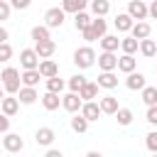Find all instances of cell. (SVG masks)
<instances>
[{
  "label": "cell",
  "mask_w": 157,
  "mask_h": 157,
  "mask_svg": "<svg viewBox=\"0 0 157 157\" xmlns=\"http://www.w3.org/2000/svg\"><path fill=\"white\" fill-rule=\"evenodd\" d=\"M0 81H2V88H5L7 96H17L22 81H20V71H17L15 66H5L2 74H0Z\"/></svg>",
  "instance_id": "6da1fadb"
},
{
  "label": "cell",
  "mask_w": 157,
  "mask_h": 157,
  "mask_svg": "<svg viewBox=\"0 0 157 157\" xmlns=\"http://www.w3.org/2000/svg\"><path fill=\"white\" fill-rule=\"evenodd\" d=\"M74 64L78 66V69H88V66H93L96 64V52H93V47H78L76 52H74Z\"/></svg>",
  "instance_id": "7a4b0ae2"
},
{
  "label": "cell",
  "mask_w": 157,
  "mask_h": 157,
  "mask_svg": "<svg viewBox=\"0 0 157 157\" xmlns=\"http://www.w3.org/2000/svg\"><path fill=\"white\" fill-rule=\"evenodd\" d=\"M64 17H66V12H64L61 7H49L47 15H44V25H47L49 29L61 27V25H64Z\"/></svg>",
  "instance_id": "3957f363"
},
{
  "label": "cell",
  "mask_w": 157,
  "mask_h": 157,
  "mask_svg": "<svg viewBox=\"0 0 157 157\" xmlns=\"http://www.w3.org/2000/svg\"><path fill=\"white\" fill-rule=\"evenodd\" d=\"M96 59H98V69H101V71H115V69H118V56H115V52H101Z\"/></svg>",
  "instance_id": "277c9868"
},
{
  "label": "cell",
  "mask_w": 157,
  "mask_h": 157,
  "mask_svg": "<svg viewBox=\"0 0 157 157\" xmlns=\"http://www.w3.org/2000/svg\"><path fill=\"white\" fill-rule=\"evenodd\" d=\"M2 147L7 150V152H22V147H25V140L17 135V132H5V137H2Z\"/></svg>",
  "instance_id": "5b68a950"
},
{
  "label": "cell",
  "mask_w": 157,
  "mask_h": 157,
  "mask_svg": "<svg viewBox=\"0 0 157 157\" xmlns=\"http://www.w3.org/2000/svg\"><path fill=\"white\" fill-rule=\"evenodd\" d=\"M128 15L132 17V20H147V2L145 0H130L128 2Z\"/></svg>",
  "instance_id": "8992f818"
},
{
  "label": "cell",
  "mask_w": 157,
  "mask_h": 157,
  "mask_svg": "<svg viewBox=\"0 0 157 157\" xmlns=\"http://www.w3.org/2000/svg\"><path fill=\"white\" fill-rule=\"evenodd\" d=\"M61 105H64V110H69V113H78V110H81V105H83V101H81V96H78V93L69 91L66 96H61Z\"/></svg>",
  "instance_id": "52a82bcc"
},
{
  "label": "cell",
  "mask_w": 157,
  "mask_h": 157,
  "mask_svg": "<svg viewBox=\"0 0 157 157\" xmlns=\"http://www.w3.org/2000/svg\"><path fill=\"white\" fill-rule=\"evenodd\" d=\"M39 61H42V59L37 56L34 49H22V52H20V66H22V69H37Z\"/></svg>",
  "instance_id": "ba28073f"
},
{
  "label": "cell",
  "mask_w": 157,
  "mask_h": 157,
  "mask_svg": "<svg viewBox=\"0 0 157 157\" xmlns=\"http://www.w3.org/2000/svg\"><path fill=\"white\" fill-rule=\"evenodd\" d=\"M34 52L39 59H52V54L56 52V42L54 39H44V42H37L34 44Z\"/></svg>",
  "instance_id": "9c48e42d"
},
{
  "label": "cell",
  "mask_w": 157,
  "mask_h": 157,
  "mask_svg": "<svg viewBox=\"0 0 157 157\" xmlns=\"http://www.w3.org/2000/svg\"><path fill=\"white\" fill-rule=\"evenodd\" d=\"M37 71L42 74V78H52V76H59V64L54 59H42Z\"/></svg>",
  "instance_id": "30bf717a"
},
{
  "label": "cell",
  "mask_w": 157,
  "mask_h": 157,
  "mask_svg": "<svg viewBox=\"0 0 157 157\" xmlns=\"http://www.w3.org/2000/svg\"><path fill=\"white\" fill-rule=\"evenodd\" d=\"M88 123H93V120H98V115H101V105L96 103V101H83V105H81V110H78Z\"/></svg>",
  "instance_id": "8fae6325"
},
{
  "label": "cell",
  "mask_w": 157,
  "mask_h": 157,
  "mask_svg": "<svg viewBox=\"0 0 157 157\" xmlns=\"http://www.w3.org/2000/svg\"><path fill=\"white\" fill-rule=\"evenodd\" d=\"M152 34V27H150V22H145V20H140V22H135L132 27H130V37H135L137 42L140 39H147Z\"/></svg>",
  "instance_id": "7c38bea8"
},
{
  "label": "cell",
  "mask_w": 157,
  "mask_h": 157,
  "mask_svg": "<svg viewBox=\"0 0 157 157\" xmlns=\"http://www.w3.org/2000/svg\"><path fill=\"white\" fill-rule=\"evenodd\" d=\"M125 86H128L130 91H142V88L147 86L145 74H140V71H130V74H128V78H125Z\"/></svg>",
  "instance_id": "4fadbf2b"
},
{
  "label": "cell",
  "mask_w": 157,
  "mask_h": 157,
  "mask_svg": "<svg viewBox=\"0 0 157 157\" xmlns=\"http://www.w3.org/2000/svg\"><path fill=\"white\" fill-rule=\"evenodd\" d=\"M0 110H2V115L12 118V115L20 110V101H17V96H5V98L0 101Z\"/></svg>",
  "instance_id": "5bb4252c"
},
{
  "label": "cell",
  "mask_w": 157,
  "mask_h": 157,
  "mask_svg": "<svg viewBox=\"0 0 157 157\" xmlns=\"http://www.w3.org/2000/svg\"><path fill=\"white\" fill-rule=\"evenodd\" d=\"M98 105H101V113H105V115H115V110L120 108V105H118V98L110 96V93H108V96H101V98H98Z\"/></svg>",
  "instance_id": "9a60e30c"
},
{
  "label": "cell",
  "mask_w": 157,
  "mask_h": 157,
  "mask_svg": "<svg viewBox=\"0 0 157 157\" xmlns=\"http://www.w3.org/2000/svg\"><path fill=\"white\" fill-rule=\"evenodd\" d=\"M54 137H56L54 128H39V130L34 132V140H37V145H42V147H49V145L54 142Z\"/></svg>",
  "instance_id": "2e32d148"
},
{
  "label": "cell",
  "mask_w": 157,
  "mask_h": 157,
  "mask_svg": "<svg viewBox=\"0 0 157 157\" xmlns=\"http://www.w3.org/2000/svg\"><path fill=\"white\" fill-rule=\"evenodd\" d=\"M37 98H39V96H37V91H34L32 86H20V91H17V101H20L22 105H32Z\"/></svg>",
  "instance_id": "e0dca14e"
},
{
  "label": "cell",
  "mask_w": 157,
  "mask_h": 157,
  "mask_svg": "<svg viewBox=\"0 0 157 157\" xmlns=\"http://www.w3.org/2000/svg\"><path fill=\"white\" fill-rule=\"evenodd\" d=\"M96 83H98V88H108V91H110V88L118 86V76H115L113 71H101Z\"/></svg>",
  "instance_id": "ac0fdd59"
},
{
  "label": "cell",
  "mask_w": 157,
  "mask_h": 157,
  "mask_svg": "<svg viewBox=\"0 0 157 157\" xmlns=\"http://www.w3.org/2000/svg\"><path fill=\"white\" fill-rule=\"evenodd\" d=\"M113 22H115V29H118V32H130V27L135 25V20H132L128 12H118Z\"/></svg>",
  "instance_id": "d6986e66"
},
{
  "label": "cell",
  "mask_w": 157,
  "mask_h": 157,
  "mask_svg": "<svg viewBox=\"0 0 157 157\" xmlns=\"http://www.w3.org/2000/svg\"><path fill=\"white\" fill-rule=\"evenodd\" d=\"M135 66H137V59H135L132 54H123V56H118V71L130 74V71H135Z\"/></svg>",
  "instance_id": "ffe728a7"
},
{
  "label": "cell",
  "mask_w": 157,
  "mask_h": 157,
  "mask_svg": "<svg viewBox=\"0 0 157 157\" xmlns=\"http://www.w3.org/2000/svg\"><path fill=\"white\" fill-rule=\"evenodd\" d=\"M39 78H42V74L37 71V69H25L22 74H20V81H22V86H37L39 83Z\"/></svg>",
  "instance_id": "44dd1931"
},
{
  "label": "cell",
  "mask_w": 157,
  "mask_h": 157,
  "mask_svg": "<svg viewBox=\"0 0 157 157\" xmlns=\"http://www.w3.org/2000/svg\"><path fill=\"white\" fill-rule=\"evenodd\" d=\"M78 96H81V101H96V98H98V83H93V81H86V83L81 86Z\"/></svg>",
  "instance_id": "7402d4cb"
},
{
  "label": "cell",
  "mask_w": 157,
  "mask_h": 157,
  "mask_svg": "<svg viewBox=\"0 0 157 157\" xmlns=\"http://www.w3.org/2000/svg\"><path fill=\"white\" fill-rule=\"evenodd\" d=\"M98 42H101V49H103V52H118V47H120L118 34H103Z\"/></svg>",
  "instance_id": "603a6c76"
},
{
  "label": "cell",
  "mask_w": 157,
  "mask_h": 157,
  "mask_svg": "<svg viewBox=\"0 0 157 157\" xmlns=\"http://www.w3.org/2000/svg\"><path fill=\"white\" fill-rule=\"evenodd\" d=\"M88 5H91V12L96 17H105L110 12V2L108 0H88Z\"/></svg>",
  "instance_id": "cb8c5ba5"
},
{
  "label": "cell",
  "mask_w": 157,
  "mask_h": 157,
  "mask_svg": "<svg viewBox=\"0 0 157 157\" xmlns=\"http://www.w3.org/2000/svg\"><path fill=\"white\" fill-rule=\"evenodd\" d=\"M86 5H88V0H61V10L64 12H71V15L86 10Z\"/></svg>",
  "instance_id": "d4e9b609"
},
{
  "label": "cell",
  "mask_w": 157,
  "mask_h": 157,
  "mask_svg": "<svg viewBox=\"0 0 157 157\" xmlns=\"http://www.w3.org/2000/svg\"><path fill=\"white\" fill-rule=\"evenodd\" d=\"M137 49H140V54H142V56L152 59V56L157 54V42H155V39H150V37H147V39H140V47H137Z\"/></svg>",
  "instance_id": "484cf974"
},
{
  "label": "cell",
  "mask_w": 157,
  "mask_h": 157,
  "mask_svg": "<svg viewBox=\"0 0 157 157\" xmlns=\"http://www.w3.org/2000/svg\"><path fill=\"white\" fill-rule=\"evenodd\" d=\"M59 103H61V96H59V93L47 91V93L42 96V105H44V110H56V108H59Z\"/></svg>",
  "instance_id": "4316f807"
},
{
  "label": "cell",
  "mask_w": 157,
  "mask_h": 157,
  "mask_svg": "<svg viewBox=\"0 0 157 157\" xmlns=\"http://www.w3.org/2000/svg\"><path fill=\"white\" fill-rule=\"evenodd\" d=\"M29 37L34 39V44H37V42H44V39H52V37H49V27H47V25H37V27H32Z\"/></svg>",
  "instance_id": "83f0119b"
},
{
  "label": "cell",
  "mask_w": 157,
  "mask_h": 157,
  "mask_svg": "<svg viewBox=\"0 0 157 157\" xmlns=\"http://www.w3.org/2000/svg\"><path fill=\"white\" fill-rule=\"evenodd\" d=\"M74 25H76V29H78V32H81V29H86V27H91V15H88L86 10L76 12V15H74Z\"/></svg>",
  "instance_id": "f1b7e54d"
},
{
  "label": "cell",
  "mask_w": 157,
  "mask_h": 157,
  "mask_svg": "<svg viewBox=\"0 0 157 157\" xmlns=\"http://www.w3.org/2000/svg\"><path fill=\"white\" fill-rule=\"evenodd\" d=\"M137 47H140V42H137L135 37H123V39H120V49H123V54H135Z\"/></svg>",
  "instance_id": "f546056e"
},
{
  "label": "cell",
  "mask_w": 157,
  "mask_h": 157,
  "mask_svg": "<svg viewBox=\"0 0 157 157\" xmlns=\"http://www.w3.org/2000/svg\"><path fill=\"white\" fill-rule=\"evenodd\" d=\"M71 130H74V132H86V130H88V120H86L81 113H74V118H71Z\"/></svg>",
  "instance_id": "4dcf8cb0"
},
{
  "label": "cell",
  "mask_w": 157,
  "mask_h": 157,
  "mask_svg": "<svg viewBox=\"0 0 157 157\" xmlns=\"http://www.w3.org/2000/svg\"><path fill=\"white\" fill-rule=\"evenodd\" d=\"M142 103L150 108V105H157V88L155 86H145L142 88Z\"/></svg>",
  "instance_id": "1f68e13d"
},
{
  "label": "cell",
  "mask_w": 157,
  "mask_h": 157,
  "mask_svg": "<svg viewBox=\"0 0 157 157\" xmlns=\"http://www.w3.org/2000/svg\"><path fill=\"white\" fill-rule=\"evenodd\" d=\"M91 29H93V34L101 39L103 34H105V29H108V25H105V20L103 17H91Z\"/></svg>",
  "instance_id": "d6a6232c"
},
{
  "label": "cell",
  "mask_w": 157,
  "mask_h": 157,
  "mask_svg": "<svg viewBox=\"0 0 157 157\" xmlns=\"http://www.w3.org/2000/svg\"><path fill=\"white\" fill-rule=\"evenodd\" d=\"M115 120H118V125H123V128L130 125V123H132V110H130V108H118V110H115Z\"/></svg>",
  "instance_id": "836d02e7"
},
{
  "label": "cell",
  "mask_w": 157,
  "mask_h": 157,
  "mask_svg": "<svg viewBox=\"0 0 157 157\" xmlns=\"http://www.w3.org/2000/svg\"><path fill=\"white\" fill-rule=\"evenodd\" d=\"M83 83H86V76H83V74H74V76H71V78L66 81V86H69V91H74V93H78Z\"/></svg>",
  "instance_id": "e575fe53"
},
{
  "label": "cell",
  "mask_w": 157,
  "mask_h": 157,
  "mask_svg": "<svg viewBox=\"0 0 157 157\" xmlns=\"http://www.w3.org/2000/svg\"><path fill=\"white\" fill-rule=\"evenodd\" d=\"M64 78H59V76H52V78H47V91H52V93H61L64 91Z\"/></svg>",
  "instance_id": "d590c367"
},
{
  "label": "cell",
  "mask_w": 157,
  "mask_h": 157,
  "mask_svg": "<svg viewBox=\"0 0 157 157\" xmlns=\"http://www.w3.org/2000/svg\"><path fill=\"white\" fill-rule=\"evenodd\" d=\"M10 59H12V47H10L7 42H2V44H0V61L5 64V61H10Z\"/></svg>",
  "instance_id": "8d00e7d4"
},
{
  "label": "cell",
  "mask_w": 157,
  "mask_h": 157,
  "mask_svg": "<svg viewBox=\"0 0 157 157\" xmlns=\"http://www.w3.org/2000/svg\"><path fill=\"white\" fill-rule=\"evenodd\" d=\"M145 145H147L150 152H157V130H152V132L145 137Z\"/></svg>",
  "instance_id": "74e56055"
},
{
  "label": "cell",
  "mask_w": 157,
  "mask_h": 157,
  "mask_svg": "<svg viewBox=\"0 0 157 157\" xmlns=\"http://www.w3.org/2000/svg\"><path fill=\"white\" fill-rule=\"evenodd\" d=\"M10 12H12L10 2L7 0H0V20H10Z\"/></svg>",
  "instance_id": "f35d334b"
},
{
  "label": "cell",
  "mask_w": 157,
  "mask_h": 157,
  "mask_svg": "<svg viewBox=\"0 0 157 157\" xmlns=\"http://www.w3.org/2000/svg\"><path fill=\"white\" fill-rule=\"evenodd\" d=\"M145 120H147L150 125H157V105H150V108H147V115H145Z\"/></svg>",
  "instance_id": "ab89813d"
},
{
  "label": "cell",
  "mask_w": 157,
  "mask_h": 157,
  "mask_svg": "<svg viewBox=\"0 0 157 157\" xmlns=\"http://www.w3.org/2000/svg\"><path fill=\"white\" fill-rule=\"evenodd\" d=\"M7 2H10V7H15V10H27L32 0H7Z\"/></svg>",
  "instance_id": "60d3db41"
},
{
  "label": "cell",
  "mask_w": 157,
  "mask_h": 157,
  "mask_svg": "<svg viewBox=\"0 0 157 157\" xmlns=\"http://www.w3.org/2000/svg\"><path fill=\"white\" fill-rule=\"evenodd\" d=\"M147 17L157 20V0H150V5H147Z\"/></svg>",
  "instance_id": "b9f144b4"
},
{
  "label": "cell",
  "mask_w": 157,
  "mask_h": 157,
  "mask_svg": "<svg viewBox=\"0 0 157 157\" xmlns=\"http://www.w3.org/2000/svg\"><path fill=\"white\" fill-rule=\"evenodd\" d=\"M81 34H83V39H86V42H96V39H98V37L93 34V29H91V27H86V29H81Z\"/></svg>",
  "instance_id": "7bdbcfd3"
},
{
  "label": "cell",
  "mask_w": 157,
  "mask_h": 157,
  "mask_svg": "<svg viewBox=\"0 0 157 157\" xmlns=\"http://www.w3.org/2000/svg\"><path fill=\"white\" fill-rule=\"evenodd\" d=\"M7 130H10V118L0 113V132H7Z\"/></svg>",
  "instance_id": "ee69618b"
},
{
  "label": "cell",
  "mask_w": 157,
  "mask_h": 157,
  "mask_svg": "<svg viewBox=\"0 0 157 157\" xmlns=\"http://www.w3.org/2000/svg\"><path fill=\"white\" fill-rule=\"evenodd\" d=\"M44 157H64V155H61V150H47Z\"/></svg>",
  "instance_id": "f6af8a7d"
},
{
  "label": "cell",
  "mask_w": 157,
  "mask_h": 157,
  "mask_svg": "<svg viewBox=\"0 0 157 157\" xmlns=\"http://www.w3.org/2000/svg\"><path fill=\"white\" fill-rule=\"evenodd\" d=\"M7 37H10V34H7V29H5V27H0V44H2V42H7Z\"/></svg>",
  "instance_id": "bcb514c9"
},
{
  "label": "cell",
  "mask_w": 157,
  "mask_h": 157,
  "mask_svg": "<svg viewBox=\"0 0 157 157\" xmlns=\"http://www.w3.org/2000/svg\"><path fill=\"white\" fill-rule=\"evenodd\" d=\"M86 157H103L101 152H96V150H91V152H86Z\"/></svg>",
  "instance_id": "7dc6e473"
},
{
  "label": "cell",
  "mask_w": 157,
  "mask_h": 157,
  "mask_svg": "<svg viewBox=\"0 0 157 157\" xmlns=\"http://www.w3.org/2000/svg\"><path fill=\"white\" fill-rule=\"evenodd\" d=\"M2 98H5V88L0 86V101H2Z\"/></svg>",
  "instance_id": "c3c4849f"
},
{
  "label": "cell",
  "mask_w": 157,
  "mask_h": 157,
  "mask_svg": "<svg viewBox=\"0 0 157 157\" xmlns=\"http://www.w3.org/2000/svg\"><path fill=\"white\" fill-rule=\"evenodd\" d=\"M152 155H155V157H157V152H152Z\"/></svg>",
  "instance_id": "681fc988"
},
{
  "label": "cell",
  "mask_w": 157,
  "mask_h": 157,
  "mask_svg": "<svg viewBox=\"0 0 157 157\" xmlns=\"http://www.w3.org/2000/svg\"><path fill=\"white\" fill-rule=\"evenodd\" d=\"M155 88H157V83H155Z\"/></svg>",
  "instance_id": "f907efd6"
},
{
  "label": "cell",
  "mask_w": 157,
  "mask_h": 157,
  "mask_svg": "<svg viewBox=\"0 0 157 157\" xmlns=\"http://www.w3.org/2000/svg\"><path fill=\"white\" fill-rule=\"evenodd\" d=\"M145 2H150V0H145Z\"/></svg>",
  "instance_id": "816d5d0a"
}]
</instances>
